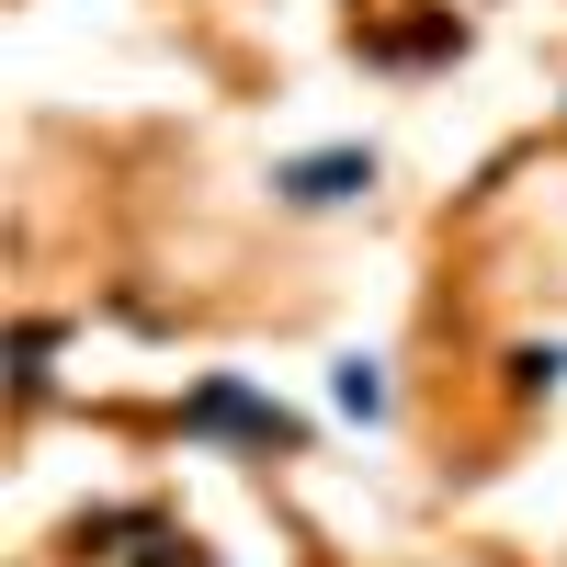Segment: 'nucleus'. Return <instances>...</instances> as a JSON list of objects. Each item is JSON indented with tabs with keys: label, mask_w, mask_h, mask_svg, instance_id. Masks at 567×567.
Masks as SVG:
<instances>
[{
	"label": "nucleus",
	"mask_w": 567,
	"mask_h": 567,
	"mask_svg": "<svg viewBox=\"0 0 567 567\" xmlns=\"http://www.w3.org/2000/svg\"><path fill=\"white\" fill-rule=\"evenodd\" d=\"M182 420H194V432H239V443H296V420H284L272 398H250V386H227V374H216V386H194V409H182Z\"/></svg>",
	"instance_id": "1"
},
{
	"label": "nucleus",
	"mask_w": 567,
	"mask_h": 567,
	"mask_svg": "<svg viewBox=\"0 0 567 567\" xmlns=\"http://www.w3.org/2000/svg\"><path fill=\"white\" fill-rule=\"evenodd\" d=\"M272 182H284L296 205H341V194H363V182H374V159H363V148H329V159H296V171H272Z\"/></svg>",
	"instance_id": "2"
},
{
	"label": "nucleus",
	"mask_w": 567,
	"mask_h": 567,
	"mask_svg": "<svg viewBox=\"0 0 567 567\" xmlns=\"http://www.w3.org/2000/svg\"><path fill=\"white\" fill-rule=\"evenodd\" d=\"M341 409H363V420H374V409H386V374H374V363H363V352H352V363H341Z\"/></svg>",
	"instance_id": "3"
}]
</instances>
